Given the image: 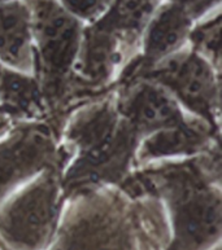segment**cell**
I'll use <instances>...</instances> for the list:
<instances>
[{
    "instance_id": "19",
    "label": "cell",
    "mask_w": 222,
    "mask_h": 250,
    "mask_svg": "<svg viewBox=\"0 0 222 250\" xmlns=\"http://www.w3.org/2000/svg\"><path fill=\"white\" fill-rule=\"evenodd\" d=\"M0 1H3V0H0Z\"/></svg>"
},
{
    "instance_id": "6",
    "label": "cell",
    "mask_w": 222,
    "mask_h": 250,
    "mask_svg": "<svg viewBox=\"0 0 222 250\" xmlns=\"http://www.w3.org/2000/svg\"><path fill=\"white\" fill-rule=\"evenodd\" d=\"M60 167L44 170L0 213V236L16 250H41L52 239L63 200Z\"/></svg>"
},
{
    "instance_id": "18",
    "label": "cell",
    "mask_w": 222,
    "mask_h": 250,
    "mask_svg": "<svg viewBox=\"0 0 222 250\" xmlns=\"http://www.w3.org/2000/svg\"><path fill=\"white\" fill-rule=\"evenodd\" d=\"M0 249H1V250H8L7 248L4 247V245H3V243H1V241H0Z\"/></svg>"
},
{
    "instance_id": "17",
    "label": "cell",
    "mask_w": 222,
    "mask_h": 250,
    "mask_svg": "<svg viewBox=\"0 0 222 250\" xmlns=\"http://www.w3.org/2000/svg\"><path fill=\"white\" fill-rule=\"evenodd\" d=\"M8 126V120L5 118V114L3 113V110L0 109V132L3 130H5V127Z\"/></svg>"
},
{
    "instance_id": "15",
    "label": "cell",
    "mask_w": 222,
    "mask_h": 250,
    "mask_svg": "<svg viewBox=\"0 0 222 250\" xmlns=\"http://www.w3.org/2000/svg\"><path fill=\"white\" fill-rule=\"evenodd\" d=\"M67 11L85 20H94L112 5L113 0H61Z\"/></svg>"
},
{
    "instance_id": "5",
    "label": "cell",
    "mask_w": 222,
    "mask_h": 250,
    "mask_svg": "<svg viewBox=\"0 0 222 250\" xmlns=\"http://www.w3.org/2000/svg\"><path fill=\"white\" fill-rule=\"evenodd\" d=\"M129 79L156 83L219 131L220 79L216 78L213 67L198 53H177L146 69L139 67L136 57L125 67L118 82Z\"/></svg>"
},
{
    "instance_id": "10",
    "label": "cell",
    "mask_w": 222,
    "mask_h": 250,
    "mask_svg": "<svg viewBox=\"0 0 222 250\" xmlns=\"http://www.w3.org/2000/svg\"><path fill=\"white\" fill-rule=\"evenodd\" d=\"M191 26V17L181 7L169 4L162 7L148 26L144 39V55L138 57L139 67L146 69L178 49Z\"/></svg>"
},
{
    "instance_id": "9",
    "label": "cell",
    "mask_w": 222,
    "mask_h": 250,
    "mask_svg": "<svg viewBox=\"0 0 222 250\" xmlns=\"http://www.w3.org/2000/svg\"><path fill=\"white\" fill-rule=\"evenodd\" d=\"M220 140L219 131L205 122L186 120L182 125L151 134L138 154L139 161L203 153Z\"/></svg>"
},
{
    "instance_id": "13",
    "label": "cell",
    "mask_w": 222,
    "mask_h": 250,
    "mask_svg": "<svg viewBox=\"0 0 222 250\" xmlns=\"http://www.w3.org/2000/svg\"><path fill=\"white\" fill-rule=\"evenodd\" d=\"M157 3L158 0H113L108 13L99 22L118 35L129 53L135 47Z\"/></svg>"
},
{
    "instance_id": "1",
    "label": "cell",
    "mask_w": 222,
    "mask_h": 250,
    "mask_svg": "<svg viewBox=\"0 0 222 250\" xmlns=\"http://www.w3.org/2000/svg\"><path fill=\"white\" fill-rule=\"evenodd\" d=\"M198 158L151 167L120 184L126 196H154L169 206L174 236L166 250H205L220 239L222 197Z\"/></svg>"
},
{
    "instance_id": "14",
    "label": "cell",
    "mask_w": 222,
    "mask_h": 250,
    "mask_svg": "<svg viewBox=\"0 0 222 250\" xmlns=\"http://www.w3.org/2000/svg\"><path fill=\"white\" fill-rule=\"evenodd\" d=\"M195 51L211 60L212 65L221 69V16L200 25L190 34Z\"/></svg>"
},
{
    "instance_id": "3",
    "label": "cell",
    "mask_w": 222,
    "mask_h": 250,
    "mask_svg": "<svg viewBox=\"0 0 222 250\" xmlns=\"http://www.w3.org/2000/svg\"><path fill=\"white\" fill-rule=\"evenodd\" d=\"M51 250H151L140 224L138 202L121 190L89 189L72 197Z\"/></svg>"
},
{
    "instance_id": "16",
    "label": "cell",
    "mask_w": 222,
    "mask_h": 250,
    "mask_svg": "<svg viewBox=\"0 0 222 250\" xmlns=\"http://www.w3.org/2000/svg\"><path fill=\"white\" fill-rule=\"evenodd\" d=\"M220 1L221 0H172V3L181 7L191 17V20L204 15Z\"/></svg>"
},
{
    "instance_id": "8",
    "label": "cell",
    "mask_w": 222,
    "mask_h": 250,
    "mask_svg": "<svg viewBox=\"0 0 222 250\" xmlns=\"http://www.w3.org/2000/svg\"><path fill=\"white\" fill-rule=\"evenodd\" d=\"M116 108L142 139L186 122L174 99L162 87L144 79L117 82Z\"/></svg>"
},
{
    "instance_id": "4",
    "label": "cell",
    "mask_w": 222,
    "mask_h": 250,
    "mask_svg": "<svg viewBox=\"0 0 222 250\" xmlns=\"http://www.w3.org/2000/svg\"><path fill=\"white\" fill-rule=\"evenodd\" d=\"M35 35L33 67L51 113L48 125L55 134L63 128L69 109V83L81 42V25L55 0H29Z\"/></svg>"
},
{
    "instance_id": "2",
    "label": "cell",
    "mask_w": 222,
    "mask_h": 250,
    "mask_svg": "<svg viewBox=\"0 0 222 250\" xmlns=\"http://www.w3.org/2000/svg\"><path fill=\"white\" fill-rule=\"evenodd\" d=\"M67 148L77 157L61 179L65 198L129 176L139 136L110 99H102L77 114L65 132Z\"/></svg>"
},
{
    "instance_id": "11",
    "label": "cell",
    "mask_w": 222,
    "mask_h": 250,
    "mask_svg": "<svg viewBox=\"0 0 222 250\" xmlns=\"http://www.w3.org/2000/svg\"><path fill=\"white\" fill-rule=\"evenodd\" d=\"M30 9L19 1L0 5V59L20 70L33 69Z\"/></svg>"
},
{
    "instance_id": "12",
    "label": "cell",
    "mask_w": 222,
    "mask_h": 250,
    "mask_svg": "<svg viewBox=\"0 0 222 250\" xmlns=\"http://www.w3.org/2000/svg\"><path fill=\"white\" fill-rule=\"evenodd\" d=\"M0 109L17 120L42 118L47 110L37 79L0 66Z\"/></svg>"
},
{
    "instance_id": "7",
    "label": "cell",
    "mask_w": 222,
    "mask_h": 250,
    "mask_svg": "<svg viewBox=\"0 0 222 250\" xmlns=\"http://www.w3.org/2000/svg\"><path fill=\"white\" fill-rule=\"evenodd\" d=\"M56 138L48 124L33 122L17 126L0 143V201L37 172L64 168L70 156L65 148L56 149Z\"/></svg>"
}]
</instances>
